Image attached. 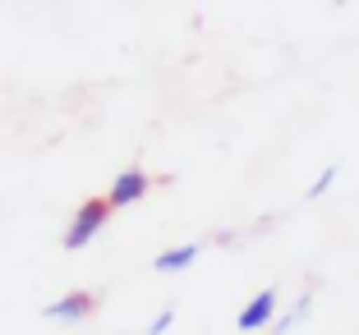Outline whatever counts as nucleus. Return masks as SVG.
<instances>
[{
    "instance_id": "5",
    "label": "nucleus",
    "mask_w": 359,
    "mask_h": 335,
    "mask_svg": "<svg viewBox=\"0 0 359 335\" xmlns=\"http://www.w3.org/2000/svg\"><path fill=\"white\" fill-rule=\"evenodd\" d=\"M198 252H203V243H175V248H166V252H157V271L161 276H170V271H184V266H194L198 262Z\"/></svg>"
},
{
    "instance_id": "4",
    "label": "nucleus",
    "mask_w": 359,
    "mask_h": 335,
    "mask_svg": "<svg viewBox=\"0 0 359 335\" xmlns=\"http://www.w3.org/2000/svg\"><path fill=\"white\" fill-rule=\"evenodd\" d=\"M93 308H97L93 294H88V290H74V294H65V299H55V304H46L42 317H46V322L74 326V322H83V317H93Z\"/></svg>"
},
{
    "instance_id": "1",
    "label": "nucleus",
    "mask_w": 359,
    "mask_h": 335,
    "mask_svg": "<svg viewBox=\"0 0 359 335\" xmlns=\"http://www.w3.org/2000/svg\"><path fill=\"white\" fill-rule=\"evenodd\" d=\"M106 216H111V202H106V198H88L83 207H79L74 216H69V225H65V248L79 252L83 243H93L97 234H102Z\"/></svg>"
},
{
    "instance_id": "7",
    "label": "nucleus",
    "mask_w": 359,
    "mask_h": 335,
    "mask_svg": "<svg viewBox=\"0 0 359 335\" xmlns=\"http://www.w3.org/2000/svg\"><path fill=\"white\" fill-rule=\"evenodd\" d=\"M170 322H175V313L166 308V313H157V317L148 322V335H166V331H170Z\"/></svg>"
},
{
    "instance_id": "6",
    "label": "nucleus",
    "mask_w": 359,
    "mask_h": 335,
    "mask_svg": "<svg viewBox=\"0 0 359 335\" xmlns=\"http://www.w3.org/2000/svg\"><path fill=\"white\" fill-rule=\"evenodd\" d=\"M332 184H337V166H327V170H323V175H318L313 184H309V189H304V198H323V193H327Z\"/></svg>"
},
{
    "instance_id": "3",
    "label": "nucleus",
    "mask_w": 359,
    "mask_h": 335,
    "mask_svg": "<svg viewBox=\"0 0 359 335\" xmlns=\"http://www.w3.org/2000/svg\"><path fill=\"white\" fill-rule=\"evenodd\" d=\"M148 189H152L148 170L129 166V170H120V175H116V184H111V193H106V202H111V211H116V207H134V202L143 198Z\"/></svg>"
},
{
    "instance_id": "2",
    "label": "nucleus",
    "mask_w": 359,
    "mask_h": 335,
    "mask_svg": "<svg viewBox=\"0 0 359 335\" xmlns=\"http://www.w3.org/2000/svg\"><path fill=\"white\" fill-rule=\"evenodd\" d=\"M276 299H281L276 290H258L254 299L240 308L235 326H240V331H267V326H276Z\"/></svg>"
}]
</instances>
